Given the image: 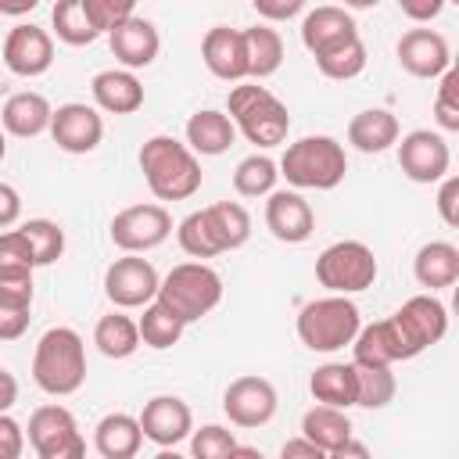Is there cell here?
Instances as JSON below:
<instances>
[{
  "mask_svg": "<svg viewBox=\"0 0 459 459\" xmlns=\"http://www.w3.org/2000/svg\"><path fill=\"white\" fill-rule=\"evenodd\" d=\"M176 240H179V247H183L190 258H215V255H222V247H219V240H215V233H212V226H208V219H204V208H201V212H190V215L179 222Z\"/></svg>",
  "mask_w": 459,
  "mask_h": 459,
  "instance_id": "60d3db41",
  "label": "cell"
},
{
  "mask_svg": "<svg viewBox=\"0 0 459 459\" xmlns=\"http://www.w3.org/2000/svg\"><path fill=\"white\" fill-rule=\"evenodd\" d=\"M301 434L323 452V455H333L348 437H351V420H348V409H337V405H323L316 402L312 409H305L301 416Z\"/></svg>",
  "mask_w": 459,
  "mask_h": 459,
  "instance_id": "f1b7e54d",
  "label": "cell"
},
{
  "mask_svg": "<svg viewBox=\"0 0 459 459\" xmlns=\"http://www.w3.org/2000/svg\"><path fill=\"white\" fill-rule=\"evenodd\" d=\"M50 100L36 90H22V93H11L0 108V126L7 136H18V140H32L39 133L50 129Z\"/></svg>",
  "mask_w": 459,
  "mask_h": 459,
  "instance_id": "603a6c76",
  "label": "cell"
},
{
  "mask_svg": "<svg viewBox=\"0 0 459 459\" xmlns=\"http://www.w3.org/2000/svg\"><path fill=\"white\" fill-rule=\"evenodd\" d=\"M226 115L237 126V133H244V140L262 147V151L283 143L287 133H290L287 104L276 93H269L265 86H258V82L233 86L230 97H226Z\"/></svg>",
  "mask_w": 459,
  "mask_h": 459,
  "instance_id": "3957f363",
  "label": "cell"
},
{
  "mask_svg": "<svg viewBox=\"0 0 459 459\" xmlns=\"http://www.w3.org/2000/svg\"><path fill=\"white\" fill-rule=\"evenodd\" d=\"M93 344H97V351L104 359H129L140 348V330H136V323L129 316L108 312L93 326Z\"/></svg>",
  "mask_w": 459,
  "mask_h": 459,
  "instance_id": "836d02e7",
  "label": "cell"
},
{
  "mask_svg": "<svg viewBox=\"0 0 459 459\" xmlns=\"http://www.w3.org/2000/svg\"><path fill=\"white\" fill-rule=\"evenodd\" d=\"M251 4H255L258 18H265V22H290L305 11L308 0H251Z\"/></svg>",
  "mask_w": 459,
  "mask_h": 459,
  "instance_id": "c3c4849f",
  "label": "cell"
},
{
  "mask_svg": "<svg viewBox=\"0 0 459 459\" xmlns=\"http://www.w3.org/2000/svg\"><path fill=\"white\" fill-rule=\"evenodd\" d=\"M32 380L54 398H68L86 380V344L72 326H50L32 351Z\"/></svg>",
  "mask_w": 459,
  "mask_h": 459,
  "instance_id": "7a4b0ae2",
  "label": "cell"
},
{
  "mask_svg": "<svg viewBox=\"0 0 459 459\" xmlns=\"http://www.w3.org/2000/svg\"><path fill=\"white\" fill-rule=\"evenodd\" d=\"M22 219V194L11 183H0V230H11Z\"/></svg>",
  "mask_w": 459,
  "mask_h": 459,
  "instance_id": "681fc988",
  "label": "cell"
},
{
  "mask_svg": "<svg viewBox=\"0 0 459 459\" xmlns=\"http://www.w3.org/2000/svg\"><path fill=\"white\" fill-rule=\"evenodd\" d=\"M244 47H247V79H269L283 65V36L269 25H251L244 29Z\"/></svg>",
  "mask_w": 459,
  "mask_h": 459,
  "instance_id": "4dcf8cb0",
  "label": "cell"
},
{
  "mask_svg": "<svg viewBox=\"0 0 459 459\" xmlns=\"http://www.w3.org/2000/svg\"><path fill=\"white\" fill-rule=\"evenodd\" d=\"M32 247V262L36 269L39 265H54L61 255H65V230L54 222V219H29L18 226Z\"/></svg>",
  "mask_w": 459,
  "mask_h": 459,
  "instance_id": "ab89813d",
  "label": "cell"
},
{
  "mask_svg": "<svg viewBox=\"0 0 459 459\" xmlns=\"http://www.w3.org/2000/svg\"><path fill=\"white\" fill-rule=\"evenodd\" d=\"M32 319V287H0V341H18Z\"/></svg>",
  "mask_w": 459,
  "mask_h": 459,
  "instance_id": "f35d334b",
  "label": "cell"
},
{
  "mask_svg": "<svg viewBox=\"0 0 459 459\" xmlns=\"http://www.w3.org/2000/svg\"><path fill=\"white\" fill-rule=\"evenodd\" d=\"M204 219H208V226H212V233H215V240H219L222 251H237L251 237V215L237 201H215V204H208L204 208Z\"/></svg>",
  "mask_w": 459,
  "mask_h": 459,
  "instance_id": "d6a6232c",
  "label": "cell"
},
{
  "mask_svg": "<svg viewBox=\"0 0 459 459\" xmlns=\"http://www.w3.org/2000/svg\"><path fill=\"white\" fill-rule=\"evenodd\" d=\"M50 22H54V32L61 43L68 47H86L100 36L97 22L90 18V7L86 0H57L54 11H50Z\"/></svg>",
  "mask_w": 459,
  "mask_h": 459,
  "instance_id": "e575fe53",
  "label": "cell"
},
{
  "mask_svg": "<svg viewBox=\"0 0 459 459\" xmlns=\"http://www.w3.org/2000/svg\"><path fill=\"white\" fill-rule=\"evenodd\" d=\"M140 445H143V430H140V420L129 412H108L93 427V448L104 459H133Z\"/></svg>",
  "mask_w": 459,
  "mask_h": 459,
  "instance_id": "83f0119b",
  "label": "cell"
},
{
  "mask_svg": "<svg viewBox=\"0 0 459 459\" xmlns=\"http://www.w3.org/2000/svg\"><path fill=\"white\" fill-rule=\"evenodd\" d=\"M280 455L283 459H323V452L301 434V437H290V441H283V448H280Z\"/></svg>",
  "mask_w": 459,
  "mask_h": 459,
  "instance_id": "816d5d0a",
  "label": "cell"
},
{
  "mask_svg": "<svg viewBox=\"0 0 459 459\" xmlns=\"http://www.w3.org/2000/svg\"><path fill=\"white\" fill-rule=\"evenodd\" d=\"M402 136L398 118L387 108H366L348 122V143L362 154H384Z\"/></svg>",
  "mask_w": 459,
  "mask_h": 459,
  "instance_id": "484cf974",
  "label": "cell"
},
{
  "mask_svg": "<svg viewBox=\"0 0 459 459\" xmlns=\"http://www.w3.org/2000/svg\"><path fill=\"white\" fill-rule=\"evenodd\" d=\"M136 161H140V172L147 179V190L158 201H186L201 190V161L176 136L143 140Z\"/></svg>",
  "mask_w": 459,
  "mask_h": 459,
  "instance_id": "6da1fadb",
  "label": "cell"
},
{
  "mask_svg": "<svg viewBox=\"0 0 459 459\" xmlns=\"http://www.w3.org/2000/svg\"><path fill=\"white\" fill-rule=\"evenodd\" d=\"M29 445L39 459H82L86 441L65 405H39L29 416Z\"/></svg>",
  "mask_w": 459,
  "mask_h": 459,
  "instance_id": "ba28073f",
  "label": "cell"
},
{
  "mask_svg": "<svg viewBox=\"0 0 459 459\" xmlns=\"http://www.w3.org/2000/svg\"><path fill=\"white\" fill-rule=\"evenodd\" d=\"M4 65L14 72V75H22V79H36V75H43V72H50V65H54V39H50V32L47 29H39V25H14L11 32H7V39H4Z\"/></svg>",
  "mask_w": 459,
  "mask_h": 459,
  "instance_id": "2e32d148",
  "label": "cell"
},
{
  "mask_svg": "<svg viewBox=\"0 0 459 459\" xmlns=\"http://www.w3.org/2000/svg\"><path fill=\"white\" fill-rule=\"evenodd\" d=\"M398 65L416 75V79H437L448 65H452V50H448V39L437 32V29H409L398 47Z\"/></svg>",
  "mask_w": 459,
  "mask_h": 459,
  "instance_id": "e0dca14e",
  "label": "cell"
},
{
  "mask_svg": "<svg viewBox=\"0 0 459 459\" xmlns=\"http://www.w3.org/2000/svg\"><path fill=\"white\" fill-rule=\"evenodd\" d=\"M437 97H434V118L445 133H459V72L448 65L437 75Z\"/></svg>",
  "mask_w": 459,
  "mask_h": 459,
  "instance_id": "7bdbcfd3",
  "label": "cell"
},
{
  "mask_svg": "<svg viewBox=\"0 0 459 459\" xmlns=\"http://www.w3.org/2000/svg\"><path fill=\"white\" fill-rule=\"evenodd\" d=\"M39 0H0V14H11V18H22L36 7Z\"/></svg>",
  "mask_w": 459,
  "mask_h": 459,
  "instance_id": "db71d44e",
  "label": "cell"
},
{
  "mask_svg": "<svg viewBox=\"0 0 459 459\" xmlns=\"http://www.w3.org/2000/svg\"><path fill=\"white\" fill-rule=\"evenodd\" d=\"M445 4H448V0H398L402 14L412 18V22H434Z\"/></svg>",
  "mask_w": 459,
  "mask_h": 459,
  "instance_id": "f907efd6",
  "label": "cell"
},
{
  "mask_svg": "<svg viewBox=\"0 0 459 459\" xmlns=\"http://www.w3.org/2000/svg\"><path fill=\"white\" fill-rule=\"evenodd\" d=\"M7 158V133H4V126H0V161Z\"/></svg>",
  "mask_w": 459,
  "mask_h": 459,
  "instance_id": "680465c9",
  "label": "cell"
},
{
  "mask_svg": "<svg viewBox=\"0 0 459 459\" xmlns=\"http://www.w3.org/2000/svg\"><path fill=\"white\" fill-rule=\"evenodd\" d=\"M32 247L22 230H0V276H32Z\"/></svg>",
  "mask_w": 459,
  "mask_h": 459,
  "instance_id": "b9f144b4",
  "label": "cell"
},
{
  "mask_svg": "<svg viewBox=\"0 0 459 459\" xmlns=\"http://www.w3.org/2000/svg\"><path fill=\"white\" fill-rule=\"evenodd\" d=\"M158 283H161L158 269L133 251L115 258L104 273V294L115 308H143L147 301L158 298Z\"/></svg>",
  "mask_w": 459,
  "mask_h": 459,
  "instance_id": "30bf717a",
  "label": "cell"
},
{
  "mask_svg": "<svg viewBox=\"0 0 459 459\" xmlns=\"http://www.w3.org/2000/svg\"><path fill=\"white\" fill-rule=\"evenodd\" d=\"M190 452L197 459H226L237 452V437L219 423H204L201 430H190Z\"/></svg>",
  "mask_w": 459,
  "mask_h": 459,
  "instance_id": "ee69618b",
  "label": "cell"
},
{
  "mask_svg": "<svg viewBox=\"0 0 459 459\" xmlns=\"http://www.w3.org/2000/svg\"><path fill=\"white\" fill-rule=\"evenodd\" d=\"M93 108L108 115H133L143 108V82L129 68H104L90 82Z\"/></svg>",
  "mask_w": 459,
  "mask_h": 459,
  "instance_id": "7402d4cb",
  "label": "cell"
},
{
  "mask_svg": "<svg viewBox=\"0 0 459 459\" xmlns=\"http://www.w3.org/2000/svg\"><path fill=\"white\" fill-rule=\"evenodd\" d=\"M351 36H359L355 18L344 7H333V4H323V7L308 11L305 22H301V43H305V50L312 57L330 50V47H337V43H344V39H351Z\"/></svg>",
  "mask_w": 459,
  "mask_h": 459,
  "instance_id": "cb8c5ba5",
  "label": "cell"
},
{
  "mask_svg": "<svg viewBox=\"0 0 459 459\" xmlns=\"http://www.w3.org/2000/svg\"><path fill=\"white\" fill-rule=\"evenodd\" d=\"M201 57L208 72L222 82H244L247 79V47H244V29L230 25H212L201 39Z\"/></svg>",
  "mask_w": 459,
  "mask_h": 459,
  "instance_id": "ffe728a7",
  "label": "cell"
},
{
  "mask_svg": "<svg viewBox=\"0 0 459 459\" xmlns=\"http://www.w3.org/2000/svg\"><path fill=\"white\" fill-rule=\"evenodd\" d=\"M437 215L448 230L459 226V179L455 176H441V186H437Z\"/></svg>",
  "mask_w": 459,
  "mask_h": 459,
  "instance_id": "bcb514c9",
  "label": "cell"
},
{
  "mask_svg": "<svg viewBox=\"0 0 459 459\" xmlns=\"http://www.w3.org/2000/svg\"><path fill=\"white\" fill-rule=\"evenodd\" d=\"M25 452V430L18 420L0 412V459H18Z\"/></svg>",
  "mask_w": 459,
  "mask_h": 459,
  "instance_id": "7dc6e473",
  "label": "cell"
},
{
  "mask_svg": "<svg viewBox=\"0 0 459 459\" xmlns=\"http://www.w3.org/2000/svg\"><path fill=\"white\" fill-rule=\"evenodd\" d=\"M308 391L323 405L351 409L355 405V366L351 362H323L308 377Z\"/></svg>",
  "mask_w": 459,
  "mask_h": 459,
  "instance_id": "f546056e",
  "label": "cell"
},
{
  "mask_svg": "<svg viewBox=\"0 0 459 459\" xmlns=\"http://www.w3.org/2000/svg\"><path fill=\"white\" fill-rule=\"evenodd\" d=\"M0 287H32V276H0Z\"/></svg>",
  "mask_w": 459,
  "mask_h": 459,
  "instance_id": "9f6ffc18",
  "label": "cell"
},
{
  "mask_svg": "<svg viewBox=\"0 0 459 459\" xmlns=\"http://www.w3.org/2000/svg\"><path fill=\"white\" fill-rule=\"evenodd\" d=\"M276 179H280V165L269 154H247L233 169V190L240 197H265L276 190Z\"/></svg>",
  "mask_w": 459,
  "mask_h": 459,
  "instance_id": "74e56055",
  "label": "cell"
},
{
  "mask_svg": "<svg viewBox=\"0 0 459 459\" xmlns=\"http://www.w3.org/2000/svg\"><path fill=\"white\" fill-rule=\"evenodd\" d=\"M359 326H362V316L348 294L316 298V301L301 305V312H298V341L319 355H330V351H341L344 344H351Z\"/></svg>",
  "mask_w": 459,
  "mask_h": 459,
  "instance_id": "5b68a950",
  "label": "cell"
},
{
  "mask_svg": "<svg viewBox=\"0 0 459 459\" xmlns=\"http://www.w3.org/2000/svg\"><path fill=\"white\" fill-rule=\"evenodd\" d=\"M276 387L265 380V377H237L230 380V387L222 391V412L233 427H244V430H255V427H265L273 416H276Z\"/></svg>",
  "mask_w": 459,
  "mask_h": 459,
  "instance_id": "8fae6325",
  "label": "cell"
},
{
  "mask_svg": "<svg viewBox=\"0 0 459 459\" xmlns=\"http://www.w3.org/2000/svg\"><path fill=\"white\" fill-rule=\"evenodd\" d=\"M391 319H394V326L402 330V337H405L412 359H416L420 351L434 348V344L448 333V308H445L434 294H412Z\"/></svg>",
  "mask_w": 459,
  "mask_h": 459,
  "instance_id": "7c38bea8",
  "label": "cell"
},
{
  "mask_svg": "<svg viewBox=\"0 0 459 459\" xmlns=\"http://www.w3.org/2000/svg\"><path fill=\"white\" fill-rule=\"evenodd\" d=\"M344 455H359V459H366V455H369V448H366V445H359V441H351V437H348V441H344V445H341V448H337V452H333V459H344Z\"/></svg>",
  "mask_w": 459,
  "mask_h": 459,
  "instance_id": "11a10c76",
  "label": "cell"
},
{
  "mask_svg": "<svg viewBox=\"0 0 459 459\" xmlns=\"http://www.w3.org/2000/svg\"><path fill=\"white\" fill-rule=\"evenodd\" d=\"M265 197H269L265 201V230L280 244H305L316 230L312 204L298 190H273Z\"/></svg>",
  "mask_w": 459,
  "mask_h": 459,
  "instance_id": "ac0fdd59",
  "label": "cell"
},
{
  "mask_svg": "<svg viewBox=\"0 0 459 459\" xmlns=\"http://www.w3.org/2000/svg\"><path fill=\"white\" fill-rule=\"evenodd\" d=\"M158 301H165L186 326L204 319L222 301V276L208 262H179L158 283Z\"/></svg>",
  "mask_w": 459,
  "mask_h": 459,
  "instance_id": "8992f818",
  "label": "cell"
},
{
  "mask_svg": "<svg viewBox=\"0 0 459 459\" xmlns=\"http://www.w3.org/2000/svg\"><path fill=\"white\" fill-rule=\"evenodd\" d=\"M47 133L54 136V143H57L61 151H68V154H90V151H97L100 140H104L100 108L79 104V100L61 104V108H54Z\"/></svg>",
  "mask_w": 459,
  "mask_h": 459,
  "instance_id": "5bb4252c",
  "label": "cell"
},
{
  "mask_svg": "<svg viewBox=\"0 0 459 459\" xmlns=\"http://www.w3.org/2000/svg\"><path fill=\"white\" fill-rule=\"evenodd\" d=\"M172 233V215L161 204H129L111 219V244L118 251H154Z\"/></svg>",
  "mask_w": 459,
  "mask_h": 459,
  "instance_id": "9c48e42d",
  "label": "cell"
},
{
  "mask_svg": "<svg viewBox=\"0 0 459 459\" xmlns=\"http://www.w3.org/2000/svg\"><path fill=\"white\" fill-rule=\"evenodd\" d=\"M366 61H369V57H366L362 36H351V39H344V43H337V47L316 54V68H319L326 79H333V82H348V79L362 75Z\"/></svg>",
  "mask_w": 459,
  "mask_h": 459,
  "instance_id": "8d00e7d4",
  "label": "cell"
},
{
  "mask_svg": "<svg viewBox=\"0 0 459 459\" xmlns=\"http://www.w3.org/2000/svg\"><path fill=\"white\" fill-rule=\"evenodd\" d=\"M351 366H355V405L384 409L394 402L398 380H394L391 366H366V362H351Z\"/></svg>",
  "mask_w": 459,
  "mask_h": 459,
  "instance_id": "d590c367",
  "label": "cell"
},
{
  "mask_svg": "<svg viewBox=\"0 0 459 459\" xmlns=\"http://www.w3.org/2000/svg\"><path fill=\"white\" fill-rule=\"evenodd\" d=\"M348 172L344 143L333 136H301L287 143L280 158V176L298 190H333Z\"/></svg>",
  "mask_w": 459,
  "mask_h": 459,
  "instance_id": "277c9868",
  "label": "cell"
},
{
  "mask_svg": "<svg viewBox=\"0 0 459 459\" xmlns=\"http://www.w3.org/2000/svg\"><path fill=\"white\" fill-rule=\"evenodd\" d=\"M398 165L412 183H437L452 165L448 140L434 129H412L398 143Z\"/></svg>",
  "mask_w": 459,
  "mask_h": 459,
  "instance_id": "4fadbf2b",
  "label": "cell"
},
{
  "mask_svg": "<svg viewBox=\"0 0 459 459\" xmlns=\"http://www.w3.org/2000/svg\"><path fill=\"white\" fill-rule=\"evenodd\" d=\"M412 276L427 290H445L459 280V247L452 240H430L412 258Z\"/></svg>",
  "mask_w": 459,
  "mask_h": 459,
  "instance_id": "4316f807",
  "label": "cell"
},
{
  "mask_svg": "<svg viewBox=\"0 0 459 459\" xmlns=\"http://www.w3.org/2000/svg\"><path fill=\"white\" fill-rule=\"evenodd\" d=\"M316 280L330 294H359L369 290L377 280V258L362 240H337L319 251Z\"/></svg>",
  "mask_w": 459,
  "mask_h": 459,
  "instance_id": "52a82bcc",
  "label": "cell"
},
{
  "mask_svg": "<svg viewBox=\"0 0 459 459\" xmlns=\"http://www.w3.org/2000/svg\"><path fill=\"white\" fill-rule=\"evenodd\" d=\"M136 420H140L143 437L154 441L158 448H176V445L186 441L190 430H194V412H190V405H186L183 398H176V394H154V398L143 405V412H140Z\"/></svg>",
  "mask_w": 459,
  "mask_h": 459,
  "instance_id": "9a60e30c",
  "label": "cell"
},
{
  "mask_svg": "<svg viewBox=\"0 0 459 459\" xmlns=\"http://www.w3.org/2000/svg\"><path fill=\"white\" fill-rule=\"evenodd\" d=\"M237 140V126L230 122L226 111H215V108H201L186 118V147L194 154H204V158H215V154H226Z\"/></svg>",
  "mask_w": 459,
  "mask_h": 459,
  "instance_id": "d4e9b609",
  "label": "cell"
},
{
  "mask_svg": "<svg viewBox=\"0 0 459 459\" xmlns=\"http://www.w3.org/2000/svg\"><path fill=\"white\" fill-rule=\"evenodd\" d=\"M14 402H18V380L11 369L0 366V412H7Z\"/></svg>",
  "mask_w": 459,
  "mask_h": 459,
  "instance_id": "f5cc1de1",
  "label": "cell"
},
{
  "mask_svg": "<svg viewBox=\"0 0 459 459\" xmlns=\"http://www.w3.org/2000/svg\"><path fill=\"white\" fill-rule=\"evenodd\" d=\"M108 47L115 54V61L129 72L136 68H147L154 65L158 50H161V36L154 29V22L140 18V14H129L126 22H118L111 32H108Z\"/></svg>",
  "mask_w": 459,
  "mask_h": 459,
  "instance_id": "d6986e66",
  "label": "cell"
},
{
  "mask_svg": "<svg viewBox=\"0 0 459 459\" xmlns=\"http://www.w3.org/2000/svg\"><path fill=\"white\" fill-rule=\"evenodd\" d=\"M86 7H90V18L97 22L100 32H111L118 22L136 14V0H86Z\"/></svg>",
  "mask_w": 459,
  "mask_h": 459,
  "instance_id": "f6af8a7d",
  "label": "cell"
},
{
  "mask_svg": "<svg viewBox=\"0 0 459 459\" xmlns=\"http://www.w3.org/2000/svg\"><path fill=\"white\" fill-rule=\"evenodd\" d=\"M351 355H355L351 362H366V366H394V362L412 359V351L391 316L380 323L359 326V333L351 337Z\"/></svg>",
  "mask_w": 459,
  "mask_h": 459,
  "instance_id": "44dd1931",
  "label": "cell"
},
{
  "mask_svg": "<svg viewBox=\"0 0 459 459\" xmlns=\"http://www.w3.org/2000/svg\"><path fill=\"white\" fill-rule=\"evenodd\" d=\"M136 330H140V344H147V348H154V351H165V348L179 344L186 323H183L165 301L154 298V301L143 305V316L136 319Z\"/></svg>",
  "mask_w": 459,
  "mask_h": 459,
  "instance_id": "1f68e13d",
  "label": "cell"
},
{
  "mask_svg": "<svg viewBox=\"0 0 459 459\" xmlns=\"http://www.w3.org/2000/svg\"><path fill=\"white\" fill-rule=\"evenodd\" d=\"M380 0H344V7H351V11H369V7H377Z\"/></svg>",
  "mask_w": 459,
  "mask_h": 459,
  "instance_id": "6f0895ef",
  "label": "cell"
}]
</instances>
